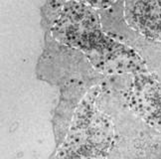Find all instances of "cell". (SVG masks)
I'll return each mask as SVG.
<instances>
[{"label": "cell", "mask_w": 161, "mask_h": 159, "mask_svg": "<svg viewBox=\"0 0 161 159\" xmlns=\"http://www.w3.org/2000/svg\"><path fill=\"white\" fill-rule=\"evenodd\" d=\"M132 17L142 34L161 41V1L135 3Z\"/></svg>", "instance_id": "7a4b0ae2"}, {"label": "cell", "mask_w": 161, "mask_h": 159, "mask_svg": "<svg viewBox=\"0 0 161 159\" xmlns=\"http://www.w3.org/2000/svg\"><path fill=\"white\" fill-rule=\"evenodd\" d=\"M131 88V105L146 121L161 128V85L152 78L138 77Z\"/></svg>", "instance_id": "6da1fadb"}]
</instances>
